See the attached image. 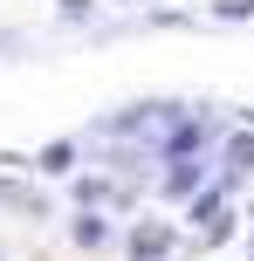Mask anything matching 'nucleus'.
I'll return each mask as SVG.
<instances>
[{
	"label": "nucleus",
	"instance_id": "1",
	"mask_svg": "<svg viewBox=\"0 0 254 261\" xmlns=\"http://www.w3.org/2000/svg\"><path fill=\"white\" fill-rule=\"evenodd\" d=\"M192 179H200V165L179 158V172H165V193H192Z\"/></svg>",
	"mask_w": 254,
	"mask_h": 261
},
{
	"label": "nucleus",
	"instance_id": "4",
	"mask_svg": "<svg viewBox=\"0 0 254 261\" xmlns=\"http://www.w3.org/2000/svg\"><path fill=\"white\" fill-rule=\"evenodd\" d=\"M90 7H96V0H62V14H76V21H82Z\"/></svg>",
	"mask_w": 254,
	"mask_h": 261
},
{
	"label": "nucleus",
	"instance_id": "2",
	"mask_svg": "<svg viewBox=\"0 0 254 261\" xmlns=\"http://www.w3.org/2000/svg\"><path fill=\"white\" fill-rule=\"evenodd\" d=\"M76 165V144H48V151H41V172H69Z\"/></svg>",
	"mask_w": 254,
	"mask_h": 261
},
{
	"label": "nucleus",
	"instance_id": "3",
	"mask_svg": "<svg viewBox=\"0 0 254 261\" xmlns=\"http://www.w3.org/2000/svg\"><path fill=\"white\" fill-rule=\"evenodd\" d=\"M158 248H165V227H151V234H137V261H158Z\"/></svg>",
	"mask_w": 254,
	"mask_h": 261
}]
</instances>
